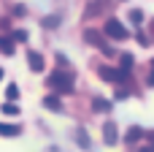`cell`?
<instances>
[{
  "instance_id": "6da1fadb",
  "label": "cell",
  "mask_w": 154,
  "mask_h": 152,
  "mask_svg": "<svg viewBox=\"0 0 154 152\" xmlns=\"http://www.w3.org/2000/svg\"><path fill=\"white\" fill-rule=\"evenodd\" d=\"M46 87L54 90V92H70L73 90V73L65 71V68H60V71H54V73L46 76Z\"/></svg>"
},
{
  "instance_id": "7a4b0ae2",
  "label": "cell",
  "mask_w": 154,
  "mask_h": 152,
  "mask_svg": "<svg viewBox=\"0 0 154 152\" xmlns=\"http://www.w3.org/2000/svg\"><path fill=\"white\" fill-rule=\"evenodd\" d=\"M84 41H87V44H92V46H97V49H100L103 54H108V57H114V54H116V52L106 44V38H103L97 30H87V33H84Z\"/></svg>"
},
{
  "instance_id": "3957f363",
  "label": "cell",
  "mask_w": 154,
  "mask_h": 152,
  "mask_svg": "<svg viewBox=\"0 0 154 152\" xmlns=\"http://www.w3.org/2000/svg\"><path fill=\"white\" fill-rule=\"evenodd\" d=\"M103 33H106L108 38H116V41H125V38L130 35V33L125 30V24H122L119 19H114V16H111L108 22H106V27H103Z\"/></svg>"
},
{
  "instance_id": "277c9868",
  "label": "cell",
  "mask_w": 154,
  "mask_h": 152,
  "mask_svg": "<svg viewBox=\"0 0 154 152\" xmlns=\"http://www.w3.org/2000/svg\"><path fill=\"white\" fill-rule=\"evenodd\" d=\"M100 76L106 79V82H114V84H125L127 79H130V71H125V68H100Z\"/></svg>"
},
{
  "instance_id": "5b68a950",
  "label": "cell",
  "mask_w": 154,
  "mask_h": 152,
  "mask_svg": "<svg viewBox=\"0 0 154 152\" xmlns=\"http://www.w3.org/2000/svg\"><path fill=\"white\" fill-rule=\"evenodd\" d=\"M103 141H106L108 147L119 141V131H116V125H114V122H106V125H103Z\"/></svg>"
},
{
  "instance_id": "8992f818",
  "label": "cell",
  "mask_w": 154,
  "mask_h": 152,
  "mask_svg": "<svg viewBox=\"0 0 154 152\" xmlns=\"http://www.w3.org/2000/svg\"><path fill=\"white\" fill-rule=\"evenodd\" d=\"M27 63H30V68H32L35 73H41V71H43V65H46V63H43V57H41L38 52H27Z\"/></svg>"
},
{
  "instance_id": "52a82bcc",
  "label": "cell",
  "mask_w": 154,
  "mask_h": 152,
  "mask_svg": "<svg viewBox=\"0 0 154 152\" xmlns=\"http://www.w3.org/2000/svg\"><path fill=\"white\" fill-rule=\"evenodd\" d=\"M43 106H46V109H51V112H65L62 101H60V98H54V95H46V98H43Z\"/></svg>"
},
{
  "instance_id": "ba28073f",
  "label": "cell",
  "mask_w": 154,
  "mask_h": 152,
  "mask_svg": "<svg viewBox=\"0 0 154 152\" xmlns=\"http://www.w3.org/2000/svg\"><path fill=\"white\" fill-rule=\"evenodd\" d=\"M92 109H95V112H111V101H106V98H92Z\"/></svg>"
},
{
  "instance_id": "9c48e42d",
  "label": "cell",
  "mask_w": 154,
  "mask_h": 152,
  "mask_svg": "<svg viewBox=\"0 0 154 152\" xmlns=\"http://www.w3.org/2000/svg\"><path fill=\"white\" fill-rule=\"evenodd\" d=\"M0 52H3V54H14V38L0 35Z\"/></svg>"
},
{
  "instance_id": "30bf717a",
  "label": "cell",
  "mask_w": 154,
  "mask_h": 152,
  "mask_svg": "<svg viewBox=\"0 0 154 152\" xmlns=\"http://www.w3.org/2000/svg\"><path fill=\"white\" fill-rule=\"evenodd\" d=\"M19 133H22L19 125H5V122H0V136H19Z\"/></svg>"
},
{
  "instance_id": "8fae6325",
  "label": "cell",
  "mask_w": 154,
  "mask_h": 152,
  "mask_svg": "<svg viewBox=\"0 0 154 152\" xmlns=\"http://www.w3.org/2000/svg\"><path fill=\"white\" fill-rule=\"evenodd\" d=\"M141 136H143V131L135 125V128H130L127 131V144H135V141H141Z\"/></svg>"
},
{
  "instance_id": "7c38bea8",
  "label": "cell",
  "mask_w": 154,
  "mask_h": 152,
  "mask_svg": "<svg viewBox=\"0 0 154 152\" xmlns=\"http://www.w3.org/2000/svg\"><path fill=\"white\" fill-rule=\"evenodd\" d=\"M133 65H135V57H133L130 52H125V54H122V68H125V71H130Z\"/></svg>"
},
{
  "instance_id": "4fadbf2b",
  "label": "cell",
  "mask_w": 154,
  "mask_h": 152,
  "mask_svg": "<svg viewBox=\"0 0 154 152\" xmlns=\"http://www.w3.org/2000/svg\"><path fill=\"white\" fill-rule=\"evenodd\" d=\"M5 98H8V101H16V98H19V87H16V84H8V87H5Z\"/></svg>"
},
{
  "instance_id": "5bb4252c",
  "label": "cell",
  "mask_w": 154,
  "mask_h": 152,
  "mask_svg": "<svg viewBox=\"0 0 154 152\" xmlns=\"http://www.w3.org/2000/svg\"><path fill=\"white\" fill-rule=\"evenodd\" d=\"M130 22H133V24H141V22H143V14H141L138 8H130Z\"/></svg>"
},
{
  "instance_id": "9a60e30c",
  "label": "cell",
  "mask_w": 154,
  "mask_h": 152,
  "mask_svg": "<svg viewBox=\"0 0 154 152\" xmlns=\"http://www.w3.org/2000/svg\"><path fill=\"white\" fill-rule=\"evenodd\" d=\"M60 24V19L57 16H49V19H43V27H57Z\"/></svg>"
},
{
  "instance_id": "2e32d148",
  "label": "cell",
  "mask_w": 154,
  "mask_h": 152,
  "mask_svg": "<svg viewBox=\"0 0 154 152\" xmlns=\"http://www.w3.org/2000/svg\"><path fill=\"white\" fill-rule=\"evenodd\" d=\"M76 136H79V144H81V147H89V141H87V133H84V131H76Z\"/></svg>"
},
{
  "instance_id": "e0dca14e",
  "label": "cell",
  "mask_w": 154,
  "mask_h": 152,
  "mask_svg": "<svg viewBox=\"0 0 154 152\" xmlns=\"http://www.w3.org/2000/svg\"><path fill=\"white\" fill-rule=\"evenodd\" d=\"M14 41H27V30H16L14 33Z\"/></svg>"
},
{
  "instance_id": "ac0fdd59",
  "label": "cell",
  "mask_w": 154,
  "mask_h": 152,
  "mask_svg": "<svg viewBox=\"0 0 154 152\" xmlns=\"http://www.w3.org/2000/svg\"><path fill=\"white\" fill-rule=\"evenodd\" d=\"M3 114H16V106L14 103H3Z\"/></svg>"
},
{
  "instance_id": "d6986e66",
  "label": "cell",
  "mask_w": 154,
  "mask_h": 152,
  "mask_svg": "<svg viewBox=\"0 0 154 152\" xmlns=\"http://www.w3.org/2000/svg\"><path fill=\"white\" fill-rule=\"evenodd\" d=\"M57 63H60V68H65V65H68V60H65V54H57Z\"/></svg>"
},
{
  "instance_id": "ffe728a7",
  "label": "cell",
  "mask_w": 154,
  "mask_h": 152,
  "mask_svg": "<svg viewBox=\"0 0 154 152\" xmlns=\"http://www.w3.org/2000/svg\"><path fill=\"white\" fill-rule=\"evenodd\" d=\"M0 79H3V68H0Z\"/></svg>"
}]
</instances>
